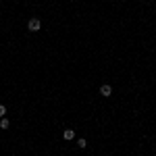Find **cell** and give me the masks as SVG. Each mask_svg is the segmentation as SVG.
Instances as JSON below:
<instances>
[{"label":"cell","instance_id":"obj_1","mask_svg":"<svg viewBox=\"0 0 156 156\" xmlns=\"http://www.w3.org/2000/svg\"><path fill=\"white\" fill-rule=\"evenodd\" d=\"M40 27H42V23H40V19H29V23H27V29L29 31H40Z\"/></svg>","mask_w":156,"mask_h":156},{"label":"cell","instance_id":"obj_2","mask_svg":"<svg viewBox=\"0 0 156 156\" xmlns=\"http://www.w3.org/2000/svg\"><path fill=\"white\" fill-rule=\"evenodd\" d=\"M63 137H65L67 142H71V140H75V131H73V129H65V131H63Z\"/></svg>","mask_w":156,"mask_h":156},{"label":"cell","instance_id":"obj_4","mask_svg":"<svg viewBox=\"0 0 156 156\" xmlns=\"http://www.w3.org/2000/svg\"><path fill=\"white\" fill-rule=\"evenodd\" d=\"M8 125H10V123H8V119H0V127H2V129H8Z\"/></svg>","mask_w":156,"mask_h":156},{"label":"cell","instance_id":"obj_3","mask_svg":"<svg viewBox=\"0 0 156 156\" xmlns=\"http://www.w3.org/2000/svg\"><path fill=\"white\" fill-rule=\"evenodd\" d=\"M100 94H102V96H110V94H113V87H110L108 83H104V85L100 87Z\"/></svg>","mask_w":156,"mask_h":156},{"label":"cell","instance_id":"obj_5","mask_svg":"<svg viewBox=\"0 0 156 156\" xmlns=\"http://www.w3.org/2000/svg\"><path fill=\"white\" fill-rule=\"evenodd\" d=\"M77 146H79V148H85V146H87V142L81 137V140H77Z\"/></svg>","mask_w":156,"mask_h":156},{"label":"cell","instance_id":"obj_6","mask_svg":"<svg viewBox=\"0 0 156 156\" xmlns=\"http://www.w3.org/2000/svg\"><path fill=\"white\" fill-rule=\"evenodd\" d=\"M4 115H6V106H4V104H0V119L4 117Z\"/></svg>","mask_w":156,"mask_h":156}]
</instances>
